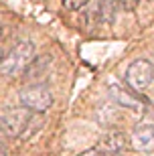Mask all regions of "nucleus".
<instances>
[{
    "mask_svg": "<svg viewBox=\"0 0 154 156\" xmlns=\"http://www.w3.org/2000/svg\"><path fill=\"white\" fill-rule=\"evenodd\" d=\"M34 57V45L30 41H23L12 49L0 63V73L4 77H18L23 75L24 69Z\"/></svg>",
    "mask_w": 154,
    "mask_h": 156,
    "instance_id": "f257e3e1",
    "label": "nucleus"
},
{
    "mask_svg": "<svg viewBox=\"0 0 154 156\" xmlns=\"http://www.w3.org/2000/svg\"><path fill=\"white\" fill-rule=\"evenodd\" d=\"M20 104L33 114H43L53 105V93L45 83H30V85L23 87L20 93Z\"/></svg>",
    "mask_w": 154,
    "mask_h": 156,
    "instance_id": "f03ea898",
    "label": "nucleus"
},
{
    "mask_svg": "<svg viewBox=\"0 0 154 156\" xmlns=\"http://www.w3.org/2000/svg\"><path fill=\"white\" fill-rule=\"evenodd\" d=\"M154 79V65L148 59H136L126 69V83L132 91H144Z\"/></svg>",
    "mask_w": 154,
    "mask_h": 156,
    "instance_id": "7ed1b4c3",
    "label": "nucleus"
},
{
    "mask_svg": "<svg viewBox=\"0 0 154 156\" xmlns=\"http://www.w3.org/2000/svg\"><path fill=\"white\" fill-rule=\"evenodd\" d=\"M30 114L27 108H10L0 114V134L6 138H20Z\"/></svg>",
    "mask_w": 154,
    "mask_h": 156,
    "instance_id": "20e7f679",
    "label": "nucleus"
},
{
    "mask_svg": "<svg viewBox=\"0 0 154 156\" xmlns=\"http://www.w3.org/2000/svg\"><path fill=\"white\" fill-rule=\"evenodd\" d=\"M128 144H130V138H128L126 132H122V130H109V132H106L99 138L97 150L103 152L106 156L108 154H120Z\"/></svg>",
    "mask_w": 154,
    "mask_h": 156,
    "instance_id": "39448f33",
    "label": "nucleus"
},
{
    "mask_svg": "<svg viewBox=\"0 0 154 156\" xmlns=\"http://www.w3.org/2000/svg\"><path fill=\"white\" fill-rule=\"evenodd\" d=\"M109 93L122 108H128V110H134V112H144V104L140 99V95H136V91H126L120 85H112Z\"/></svg>",
    "mask_w": 154,
    "mask_h": 156,
    "instance_id": "423d86ee",
    "label": "nucleus"
},
{
    "mask_svg": "<svg viewBox=\"0 0 154 156\" xmlns=\"http://www.w3.org/2000/svg\"><path fill=\"white\" fill-rule=\"evenodd\" d=\"M53 63V57L51 55H39V57H33V61L29 63V67L24 69L23 77L27 83H34L37 79H41V77L45 75L47 71H49V67H51Z\"/></svg>",
    "mask_w": 154,
    "mask_h": 156,
    "instance_id": "0eeeda50",
    "label": "nucleus"
},
{
    "mask_svg": "<svg viewBox=\"0 0 154 156\" xmlns=\"http://www.w3.org/2000/svg\"><path fill=\"white\" fill-rule=\"evenodd\" d=\"M136 150L140 152H152L154 150V126H142L132 134V142H130Z\"/></svg>",
    "mask_w": 154,
    "mask_h": 156,
    "instance_id": "6e6552de",
    "label": "nucleus"
},
{
    "mask_svg": "<svg viewBox=\"0 0 154 156\" xmlns=\"http://www.w3.org/2000/svg\"><path fill=\"white\" fill-rule=\"evenodd\" d=\"M43 128H45V118H43V114H30L29 122H27V126H24L23 134H20V138L30 140L34 134H39Z\"/></svg>",
    "mask_w": 154,
    "mask_h": 156,
    "instance_id": "1a4fd4ad",
    "label": "nucleus"
},
{
    "mask_svg": "<svg viewBox=\"0 0 154 156\" xmlns=\"http://www.w3.org/2000/svg\"><path fill=\"white\" fill-rule=\"evenodd\" d=\"M120 8V0H103L102 8H99V14H102L103 23H112L116 18V12Z\"/></svg>",
    "mask_w": 154,
    "mask_h": 156,
    "instance_id": "9d476101",
    "label": "nucleus"
},
{
    "mask_svg": "<svg viewBox=\"0 0 154 156\" xmlns=\"http://www.w3.org/2000/svg\"><path fill=\"white\" fill-rule=\"evenodd\" d=\"M87 2H89V0H63V6H65L67 10H79Z\"/></svg>",
    "mask_w": 154,
    "mask_h": 156,
    "instance_id": "9b49d317",
    "label": "nucleus"
},
{
    "mask_svg": "<svg viewBox=\"0 0 154 156\" xmlns=\"http://www.w3.org/2000/svg\"><path fill=\"white\" fill-rule=\"evenodd\" d=\"M140 4V0H120V8L126 12H132L136 10V6Z\"/></svg>",
    "mask_w": 154,
    "mask_h": 156,
    "instance_id": "f8f14e48",
    "label": "nucleus"
},
{
    "mask_svg": "<svg viewBox=\"0 0 154 156\" xmlns=\"http://www.w3.org/2000/svg\"><path fill=\"white\" fill-rule=\"evenodd\" d=\"M77 156H106L103 152H99L97 148H89V150H83V152H79Z\"/></svg>",
    "mask_w": 154,
    "mask_h": 156,
    "instance_id": "ddd939ff",
    "label": "nucleus"
},
{
    "mask_svg": "<svg viewBox=\"0 0 154 156\" xmlns=\"http://www.w3.org/2000/svg\"><path fill=\"white\" fill-rule=\"evenodd\" d=\"M0 156H8V148H6L2 142H0Z\"/></svg>",
    "mask_w": 154,
    "mask_h": 156,
    "instance_id": "4468645a",
    "label": "nucleus"
},
{
    "mask_svg": "<svg viewBox=\"0 0 154 156\" xmlns=\"http://www.w3.org/2000/svg\"><path fill=\"white\" fill-rule=\"evenodd\" d=\"M2 59H4V53H2V49H0V63H2Z\"/></svg>",
    "mask_w": 154,
    "mask_h": 156,
    "instance_id": "2eb2a0df",
    "label": "nucleus"
},
{
    "mask_svg": "<svg viewBox=\"0 0 154 156\" xmlns=\"http://www.w3.org/2000/svg\"><path fill=\"white\" fill-rule=\"evenodd\" d=\"M0 39H2V24H0Z\"/></svg>",
    "mask_w": 154,
    "mask_h": 156,
    "instance_id": "dca6fc26",
    "label": "nucleus"
},
{
    "mask_svg": "<svg viewBox=\"0 0 154 156\" xmlns=\"http://www.w3.org/2000/svg\"><path fill=\"white\" fill-rule=\"evenodd\" d=\"M114 156H122V154H114Z\"/></svg>",
    "mask_w": 154,
    "mask_h": 156,
    "instance_id": "f3484780",
    "label": "nucleus"
}]
</instances>
